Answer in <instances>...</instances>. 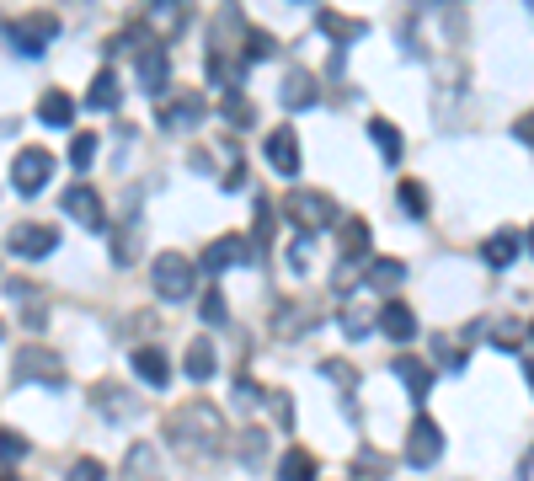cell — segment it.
I'll return each instance as SVG.
<instances>
[{
    "instance_id": "6da1fadb",
    "label": "cell",
    "mask_w": 534,
    "mask_h": 481,
    "mask_svg": "<svg viewBox=\"0 0 534 481\" xmlns=\"http://www.w3.org/2000/svg\"><path fill=\"white\" fill-rule=\"evenodd\" d=\"M219 433H225V417H219L209 401H187V407H177V417L166 423V439L177 444L182 455H214Z\"/></svg>"
},
{
    "instance_id": "7a4b0ae2",
    "label": "cell",
    "mask_w": 534,
    "mask_h": 481,
    "mask_svg": "<svg viewBox=\"0 0 534 481\" xmlns=\"http://www.w3.org/2000/svg\"><path fill=\"white\" fill-rule=\"evenodd\" d=\"M284 214L305 230V236H316V230H332V225L342 220V209H337L326 193H316V188H294V193L284 198Z\"/></svg>"
},
{
    "instance_id": "3957f363",
    "label": "cell",
    "mask_w": 534,
    "mask_h": 481,
    "mask_svg": "<svg viewBox=\"0 0 534 481\" xmlns=\"http://www.w3.org/2000/svg\"><path fill=\"white\" fill-rule=\"evenodd\" d=\"M155 294L171 300V305L193 300V294H198V268L182 252H161V257H155Z\"/></svg>"
},
{
    "instance_id": "277c9868",
    "label": "cell",
    "mask_w": 534,
    "mask_h": 481,
    "mask_svg": "<svg viewBox=\"0 0 534 481\" xmlns=\"http://www.w3.org/2000/svg\"><path fill=\"white\" fill-rule=\"evenodd\" d=\"M11 375L27 380V385H65V364H59V353L54 348H43V343H27L17 359H11Z\"/></svg>"
},
{
    "instance_id": "5b68a950",
    "label": "cell",
    "mask_w": 534,
    "mask_h": 481,
    "mask_svg": "<svg viewBox=\"0 0 534 481\" xmlns=\"http://www.w3.org/2000/svg\"><path fill=\"white\" fill-rule=\"evenodd\" d=\"M0 33L11 38V49H17V54H43L54 43V33H59V17H54V11H33V17L6 22Z\"/></svg>"
},
{
    "instance_id": "8992f818",
    "label": "cell",
    "mask_w": 534,
    "mask_h": 481,
    "mask_svg": "<svg viewBox=\"0 0 534 481\" xmlns=\"http://www.w3.org/2000/svg\"><path fill=\"white\" fill-rule=\"evenodd\" d=\"M49 177H54V155L43 145H27L17 155V166H11V188H17L22 198H38L43 188H49Z\"/></svg>"
},
{
    "instance_id": "52a82bcc",
    "label": "cell",
    "mask_w": 534,
    "mask_h": 481,
    "mask_svg": "<svg viewBox=\"0 0 534 481\" xmlns=\"http://www.w3.org/2000/svg\"><path fill=\"white\" fill-rule=\"evenodd\" d=\"M6 252H17L22 262H43V257L59 252V230L43 225V220H22V225L6 236Z\"/></svg>"
},
{
    "instance_id": "ba28073f",
    "label": "cell",
    "mask_w": 534,
    "mask_h": 481,
    "mask_svg": "<svg viewBox=\"0 0 534 481\" xmlns=\"http://www.w3.org/2000/svg\"><path fill=\"white\" fill-rule=\"evenodd\" d=\"M438 455H444V428H438L433 417H417L412 433H406V465H412V471H428V465H438Z\"/></svg>"
},
{
    "instance_id": "9c48e42d",
    "label": "cell",
    "mask_w": 534,
    "mask_h": 481,
    "mask_svg": "<svg viewBox=\"0 0 534 481\" xmlns=\"http://www.w3.org/2000/svg\"><path fill=\"white\" fill-rule=\"evenodd\" d=\"M251 262H257V252H251L246 236H219V241L203 246V262H198V268L219 278L225 268H251Z\"/></svg>"
},
{
    "instance_id": "30bf717a",
    "label": "cell",
    "mask_w": 534,
    "mask_h": 481,
    "mask_svg": "<svg viewBox=\"0 0 534 481\" xmlns=\"http://www.w3.org/2000/svg\"><path fill=\"white\" fill-rule=\"evenodd\" d=\"M262 155H267V166H273L278 177H294V172H300V161H305V155H300V134H294L289 123H278V129L262 139Z\"/></svg>"
},
{
    "instance_id": "8fae6325",
    "label": "cell",
    "mask_w": 534,
    "mask_h": 481,
    "mask_svg": "<svg viewBox=\"0 0 534 481\" xmlns=\"http://www.w3.org/2000/svg\"><path fill=\"white\" fill-rule=\"evenodd\" d=\"M203 118H209V102H203L198 91H177V97L161 107V129H166V134H171V129H177V134H193Z\"/></svg>"
},
{
    "instance_id": "7c38bea8",
    "label": "cell",
    "mask_w": 534,
    "mask_h": 481,
    "mask_svg": "<svg viewBox=\"0 0 534 481\" xmlns=\"http://www.w3.org/2000/svg\"><path fill=\"white\" fill-rule=\"evenodd\" d=\"M86 401H91V407H97V412L107 417V423H129V417L139 412V401H134L129 391H123L118 380H97V385L86 391Z\"/></svg>"
},
{
    "instance_id": "4fadbf2b",
    "label": "cell",
    "mask_w": 534,
    "mask_h": 481,
    "mask_svg": "<svg viewBox=\"0 0 534 481\" xmlns=\"http://www.w3.org/2000/svg\"><path fill=\"white\" fill-rule=\"evenodd\" d=\"M65 214L70 220H81L86 230H107V209H102V193L91 188V182H75L65 193Z\"/></svg>"
},
{
    "instance_id": "5bb4252c",
    "label": "cell",
    "mask_w": 534,
    "mask_h": 481,
    "mask_svg": "<svg viewBox=\"0 0 534 481\" xmlns=\"http://www.w3.org/2000/svg\"><path fill=\"white\" fill-rule=\"evenodd\" d=\"M374 327H380L390 343H412V337H417V316H412V305H406V300H385L380 316H374Z\"/></svg>"
},
{
    "instance_id": "9a60e30c",
    "label": "cell",
    "mask_w": 534,
    "mask_h": 481,
    "mask_svg": "<svg viewBox=\"0 0 534 481\" xmlns=\"http://www.w3.org/2000/svg\"><path fill=\"white\" fill-rule=\"evenodd\" d=\"M481 257H486V268H508V262H518L524 257V230H497V236H486Z\"/></svg>"
},
{
    "instance_id": "2e32d148",
    "label": "cell",
    "mask_w": 534,
    "mask_h": 481,
    "mask_svg": "<svg viewBox=\"0 0 534 481\" xmlns=\"http://www.w3.org/2000/svg\"><path fill=\"white\" fill-rule=\"evenodd\" d=\"M390 369H396V380L406 385V396H412V401H428V391H433V369H428V364L412 359V353H401Z\"/></svg>"
},
{
    "instance_id": "e0dca14e",
    "label": "cell",
    "mask_w": 534,
    "mask_h": 481,
    "mask_svg": "<svg viewBox=\"0 0 534 481\" xmlns=\"http://www.w3.org/2000/svg\"><path fill=\"white\" fill-rule=\"evenodd\" d=\"M182 369H187V380H193V385H203V380H214V369H219L214 337H193V348H187V359H182Z\"/></svg>"
},
{
    "instance_id": "ac0fdd59",
    "label": "cell",
    "mask_w": 534,
    "mask_h": 481,
    "mask_svg": "<svg viewBox=\"0 0 534 481\" xmlns=\"http://www.w3.org/2000/svg\"><path fill=\"white\" fill-rule=\"evenodd\" d=\"M134 375L145 380V385H155V391H161V385H171V364H166V353L161 348H134Z\"/></svg>"
},
{
    "instance_id": "d6986e66",
    "label": "cell",
    "mask_w": 534,
    "mask_h": 481,
    "mask_svg": "<svg viewBox=\"0 0 534 481\" xmlns=\"http://www.w3.org/2000/svg\"><path fill=\"white\" fill-rule=\"evenodd\" d=\"M38 118L43 123H49V129H70V118H75V97H70V91H43V97H38Z\"/></svg>"
},
{
    "instance_id": "ffe728a7",
    "label": "cell",
    "mask_w": 534,
    "mask_h": 481,
    "mask_svg": "<svg viewBox=\"0 0 534 481\" xmlns=\"http://www.w3.org/2000/svg\"><path fill=\"white\" fill-rule=\"evenodd\" d=\"M316 102H321L316 75H310V70H294L289 81H284V107H289V113H300V107H316Z\"/></svg>"
},
{
    "instance_id": "44dd1931",
    "label": "cell",
    "mask_w": 534,
    "mask_h": 481,
    "mask_svg": "<svg viewBox=\"0 0 534 481\" xmlns=\"http://www.w3.org/2000/svg\"><path fill=\"white\" fill-rule=\"evenodd\" d=\"M118 97H123L118 75H113V70H102L97 81H91V91H86V107H91V113H113V107H118Z\"/></svg>"
},
{
    "instance_id": "7402d4cb",
    "label": "cell",
    "mask_w": 534,
    "mask_h": 481,
    "mask_svg": "<svg viewBox=\"0 0 534 481\" xmlns=\"http://www.w3.org/2000/svg\"><path fill=\"white\" fill-rule=\"evenodd\" d=\"M316 455L310 449H289L284 460H278V481H316Z\"/></svg>"
},
{
    "instance_id": "603a6c76",
    "label": "cell",
    "mask_w": 534,
    "mask_h": 481,
    "mask_svg": "<svg viewBox=\"0 0 534 481\" xmlns=\"http://www.w3.org/2000/svg\"><path fill=\"white\" fill-rule=\"evenodd\" d=\"M235 460L241 465H251V471H257V465L267 460V433L251 423V428H241V439H235Z\"/></svg>"
},
{
    "instance_id": "cb8c5ba5",
    "label": "cell",
    "mask_w": 534,
    "mask_h": 481,
    "mask_svg": "<svg viewBox=\"0 0 534 481\" xmlns=\"http://www.w3.org/2000/svg\"><path fill=\"white\" fill-rule=\"evenodd\" d=\"M321 33H332V43H353V38H364V33H369V22L337 17V11H321Z\"/></svg>"
},
{
    "instance_id": "d4e9b609",
    "label": "cell",
    "mask_w": 534,
    "mask_h": 481,
    "mask_svg": "<svg viewBox=\"0 0 534 481\" xmlns=\"http://www.w3.org/2000/svg\"><path fill=\"white\" fill-rule=\"evenodd\" d=\"M123 481H155V449L150 444L129 449V460H123Z\"/></svg>"
},
{
    "instance_id": "484cf974",
    "label": "cell",
    "mask_w": 534,
    "mask_h": 481,
    "mask_svg": "<svg viewBox=\"0 0 534 481\" xmlns=\"http://www.w3.org/2000/svg\"><path fill=\"white\" fill-rule=\"evenodd\" d=\"M219 118H230L235 129H251V123H257V107H251L241 91H225V102H219Z\"/></svg>"
},
{
    "instance_id": "4316f807",
    "label": "cell",
    "mask_w": 534,
    "mask_h": 481,
    "mask_svg": "<svg viewBox=\"0 0 534 481\" xmlns=\"http://www.w3.org/2000/svg\"><path fill=\"white\" fill-rule=\"evenodd\" d=\"M369 139L385 150V161H401V129H396L390 118H374V123H369Z\"/></svg>"
},
{
    "instance_id": "83f0119b",
    "label": "cell",
    "mask_w": 534,
    "mask_h": 481,
    "mask_svg": "<svg viewBox=\"0 0 534 481\" xmlns=\"http://www.w3.org/2000/svg\"><path fill=\"white\" fill-rule=\"evenodd\" d=\"M273 54H278V43L251 27V33H246V49H241V70H246V65H257V59H273Z\"/></svg>"
},
{
    "instance_id": "f1b7e54d",
    "label": "cell",
    "mask_w": 534,
    "mask_h": 481,
    "mask_svg": "<svg viewBox=\"0 0 534 481\" xmlns=\"http://www.w3.org/2000/svg\"><path fill=\"white\" fill-rule=\"evenodd\" d=\"M91 161H97V134L86 129V134H75V139H70V166H75V172H86Z\"/></svg>"
},
{
    "instance_id": "f546056e",
    "label": "cell",
    "mask_w": 534,
    "mask_h": 481,
    "mask_svg": "<svg viewBox=\"0 0 534 481\" xmlns=\"http://www.w3.org/2000/svg\"><path fill=\"white\" fill-rule=\"evenodd\" d=\"M273 225H278V209L267 204V198H257V220H251V246H262L267 236H273Z\"/></svg>"
},
{
    "instance_id": "4dcf8cb0",
    "label": "cell",
    "mask_w": 534,
    "mask_h": 481,
    "mask_svg": "<svg viewBox=\"0 0 534 481\" xmlns=\"http://www.w3.org/2000/svg\"><path fill=\"white\" fill-rule=\"evenodd\" d=\"M369 327H374V316H369L364 305H348V310H342V332H348V337H369Z\"/></svg>"
},
{
    "instance_id": "1f68e13d",
    "label": "cell",
    "mask_w": 534,
    "mask_h": 481,
    "mask_svg": "<svg viewBox=\"0 0 534 481\" xmlns=\"http://www.w3.org/2000/svg\"><path fill=\"white\" fill-rule=\"evenodd\" d=\"M401 278H406L401 262H385V257H380V262H369V284H380V289H385V284H401Z\"/></svg>"
},
{
    "instance_id": "d6a6232c",
    "label": "cell",
    "mask_w": 534,
    "mask_h": 481,
    "mask_svg": "<svg viewBox=\"0 0 534 481\" xmlns=\"http://www.w3.org/2000/svg\"><path fill=\"white\" fill-rule=\"evenodd\" d=\"M401 209L406 214H428V188H422V182H401Z\"/></svg>"
},
{
    "instance_id": "836d02e7",
    "label": "cell",
    "mask_w": 534,
    "mask_h": 481,
    "mask_svg": "<svg viewBox=\"0 0 534 481\" xmlns=\"http://www.w3.org/2000/svg\"><path fill=\"white\" fill-rule=\"evenodd\" d=\"M203 321H209V327H225V316H230V310H225V294H219V289H209V294H203Z\"/></svg>"
},
{
    "instance_id": "e575fe53",
    "label": "cell",
    "mask_w": 534,
    "mask_h": 481,
    "mask_svg": "<svg viewBox=\"0 0 534 481\" xmlns=\"http://www.w3.org/2000/svg\"><path fill=\"white\" fill-rule=\"evenodd\" d=\"M321 375H326V380H337L342 391H353V385H358V369H353V364H342V359H326V364H321Z\"/></svg>"
},
{
    "instance_id": "d590c367",
    "label": "cell",
    "mask_w": 534,
    "mask_h": 481,
    "mask_svg": "<svg viewBox=\"0 0 534 481\" xmlns=\"http://www.w3.org/2000/svg\"><path fill=\"white\" fill-rule=\"evenodd\" d=\"M27 449H33V444H27V439H22V433L0 428V460H22V455H27Z\"/></svg>"
},
{
    "instance_id": "8d00e7d4",
    "label": "cell",
    "mask_w": 534,
    "mask_h": 481,
    "mask_svg": "<svg viewBox=\"0 0 534 481\" xmlns=\"http://www.w3.org/2000/svg\"><path fill=\"white\" fill-rule=\"evenodd\" d=\"M492 343H497V348H508V353H513V348H524V321H502Z\"/></svg>"
},
{
    "instance_id": "74e56055",
    "label": "cell",
    "mask_w": 534,
    "mask_h": 481,
    "mask_svg": "<svg viewBox=\"0 0 534 481\" xmlns=\"http://www.w3.org/2000/svg\"><path fill=\"white\" fill-rule=\"evenodd\" d=\"M433 353H438V364L444 369H465V353L449 343V337H433Z\"/></svg>"
},
{
    "instance_id": "f35d334b",
    "label": "cell",
    "mask_w": 534,
    "mask_h": 481,
    "mask_svg": "<svg viewBox=\"0 0 534 481\" xmlns=\"http://www.w3.org/2000/svg\"><path fill=\"white\" fill-rule=\"evenodd\" d=\"M289 268H294V273H305V268H310V236H305V230L289 241Z\"/></svg>"
},
{
    "instance_id": "ab89813d",
    "label": "cell",
    "mask_w": 534,
    "mask_h": 481,
    "mask_svg": "<svg viewBox=\"0 0 534 481\" xmlns=\"http://www.w3.org/2000/svg\"><path fill=\"white\" fill-rule=\"evenodd\" d=\"M65 481H107V465H97V460H75Z\"/></svg>"
},
{
    "instance_id": "60d3db41",
    "label": "cell",
    "mask_w": 534,
    "mask_h": 481,
    "mask_svg": "<svg viewBox=\"0 0 534 481\" xmlns=\"http://www.w3.org/2000/svg\"><path fill=\"white\" fill-rule=\"evenodd\" d=\"M267 407H273V423H278V428H289V423H294V407H289V396H284V391L267 396Z\"/></svg>"
},
{
    "instance_id": "b9f144b4",
    "label": "cell",
    "mask_w": 534,
    "mask_h": 481,
    "mask_svg": "<svg viewBox=\"0 0 534 481\" xmlns=\"http://www.w3.org/2000/svg\"><path fill=\"white\" fill-rule=\"evenodd\" d=\"M353 465H358V481H374V476H385V465H380V455H374V449H364V455H358Z\"/></svg>"
},
{
    "instance_id": "7bdbcfd3",
    "label": "cell",
    "mask_w": 534,
    "mask_h": 481,
    "mask_svg": "<svg viewBox=\"0 0 534 481\" xmlns=\"http://www.w3.org/2000/svg\"><path fill=\"white\" fill-rule=\"evenodd\" d=\"M0 481H17V471H0Z\"/></svg>"
},
{
    "instance_id": "ee69618b",
    "label": "cell",
    "mask_w": 534,
    "mask_h": 481,
    "mask_svg": "<svg viewBox=\"0 0 534 481\" xmlns=\"http://www.w3.org/2000/svg\"><path fill=\"white\" fill-rule=\"evenodd\" d=\"M0 337H6V321H0Z\"/></svg>"
}]
</instances>
